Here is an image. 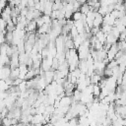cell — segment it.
Here are the masks:
<instances>
[{
    "label": "cell",
    "instance_id": "6da1fadb",
    "mask_svg": "<svg viewBox=\"0 0 126 126\" xmlns=\"http://www.w3.org/2000/svg\"><path fill=\"white\" fill-rule=\"evenodd\" d=\"M80 11L83 13V14H85V15H87L90 11H91V7H90V5L88 4V3H85V4H83L82 6H81V9H80Z\"/></svg>",
    "mask_w": 126,
    "mask_h": 126
},
{
    "label": "cell",
    "instance_id": "7a4b0ae2",
    "mask_svg": "<svg viewBox=\"0 0 126 126\" xmlns=\"http://www.w3.org/2000/svg\"><path fill=\"white\" fill-rule=\"evenodd\" d=\"M83 18V13L81 11H77V12H74L73 13V16H72V20L74 21H79V20H82Z\"/></svg>",
    "mask_w": 126,
    "mask_h": 126
}]
</instances>
